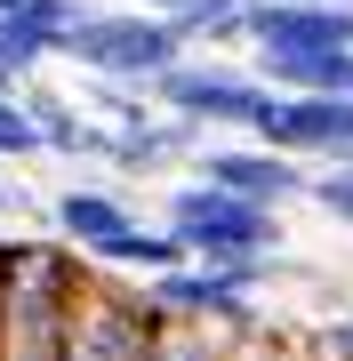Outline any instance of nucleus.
Instances as JSON below:
<instances>
[{
	"instance_id": "f3484780",
	"label": "nucleus",
	"mask_w": 353,
	"mask_h": 361,
	"mask_svg": "<svg viewBox=\"0 0 353 361\" xmlns=\"http://www.w3.org/2000/svg\"><path fill=\"white\" fill-rule=\"evenodd\" d=\"M0 89H25V73H16V65H8V56H0Z\"/></svg>"
},
{
	"instance_id": "dca6fc26",
	"label": "nucleus",
	"mask_w": 353,
	"mask_h": 361,
	"mask_svg": "<svg viewBox=\"0 0 353 361\" xmlns=\"http://www.w3.org/2000/svg\"><path fill=\"white\" fill-rule=\"evenodd\" d=\"M321 345H329V353H345V361H353V313H345V322H329V329H321Z\"/></svg>"
},
{
	"instance_id": "f03ea898",
	"label": "nucleus",
	"mask_w": 353,
	"mask_h": 361,
	"mask_svg": "<svg viewBox=\"0 0 353 361\" xmlns=\"http://www.w3.org/2000/svg\"><path fill=\"white\" fill-rule=\"evenodd\" d=\"M281 249L265 257H177L161 273H144V297H153L161 322L177 329H225V337H257L265 329V281H281Z\"/></svg>"
},
{
	"instance_id": "6e6552de",
	"label": "nucleus",
	"mask_w": 353,
	"mask_h": 361,
	"mask_svg": "<svg viewBox=\"0 0 353 361\" xmlns=\"http://www.w3.org/2000/svg\"><path fill=\"white\" fill-rule=\"evenodd\" d=\"M353 49V8L329 0H249V49Z\"/></svg>"
},
{
	"instance_id": "7ed1b4c3",
	"label": "nucleus",
	"mask_w": 353,
	"mask_h": 361,
	"mask_svg": "<svg viewBox=\"0 0 353 361\" xmlns=\"http://www.w3.org/2000/svg\"><path fill=\"white\" fill-rule=\"evenodd\" d=\"M169 345V322L153 313V297L120 289L113 265H80V289H73V313H65V353L73 361H137V353H161Z\"/></svg>"
},
{
	"instance_id": "f8f14e48",
	"label": "nucleus",
	"mask_w": 353,
	"mask_h": 361,
	"mask_svg": "<svg viewBox=\"0 0 353 361\" xmlns=\"http://www.w3.org/2000/svg\"><path fill=\"white\" fill-rule=\"evenodd\" d=\"M80 104H89L105 129H144V121L161 113L153 80H129V73H89V80H80Z\"/></svg>"
},
{
	"instance_id": "ddd939ff",
	"label": "nucleus",
	"mask_w": 353,
	"mask_h": 361,
	"mask_svg": "<svg viewBox=\"0 0 353 361\" xmlns=\"http://www.w3.org/2000/svg\"><path fill=\"white\" fill-rule=\"evenodd\" d=\"M305 201L321 209V217H337L353 233V161H321L314 177H305Z\"/></svg>"
},
{
	"instance_id": "20e7f679",
	"label": "nucleus",
	"mask_w": 353,
	"mask_h": 361,
	"mask_svg": "<svg viewBox=\"0 0 353 361\" xmlns=\"http://www.w3.org/2000/svg\"><path fill=\"white\" fill-rule=\"evenodd\" d=\"M56 56L80 73H129V80H153L161 65H177L185 56V32L169 25L161 8H80L65 40H56Z\"/></svg>"
},
{
	"instance_id": "0eeeda50",
	"label": "nucleus",
	"mask_w": 353,
	"mask_h": 361,
	"mask_svg": "<svg viewBox=\"0 0 353 361\" xmlns=\"http://www.w3.org/2000/svg\"><path fill=\"white\" fill-rule=\"evenodd\" d=\"M193 177H209V185H225V193H249V201H273V209H289V201H305V153H281V145H201L193 153Z\"/></svg>"
},
{
	"instance_id": "9b49d317",
	"label": "nucleus",
	"mask_w": 353,
	"mask_h": 361,
	"mask_svg": "<svg viewBox=\"0 0 353 361\" xmlns=\"http://www.w3.org/2000/svg\"><path fill=\"white\" fill-rule=\"evenodd\" d=\"M177 257H185V241H177V225H169V217H161V225L129 217L105 249H97V265H113V273H161V265H177Z\"/></svg>"
},
{
	"instance_id": "f257e3e1",
	"label": "nucleus",
	"mask_w": 353,
	"mask_h": 361,
	"mask_svg": "<svg viewBox=\"0 0 353 361\" xmlns=\"http://www.w3.org/2000/svg\"><path fill=\"white\" fill-rule=\"evenodd\" d=\"M80 249L65 233H0V353L16 361H49L65 353V313L80 289Z\"/></svg>"
},
{
	"instance_id": "1a4fd4ad",
	"label": "nucleus",
	"mask_w": 353,
	"mask_h": 361,
	"mask_svg": "<svg viewBox=\"0 0 353 361\" xmlns=\"http://www.w3.org/2000/svg\"><path fill=\"white\" fill-rule=\"evenodd\" d=\"M120 225H129V201L105 193V185H73V193L49 201V233H65L80 257H97V249H105Z\"/></svg>"
},
{
	"instance_id": "2eb2a0df",
	"label": "nucleus",
	"mask_w": 353,
	"mask_h": 361,
	"mask_svg": "<svg viewBox=\"0 0 353 361\" xmlns=\"http://www.w3.org/2000/svg\"><path fill=\"white\" fill-rule=\"evenodd\" d=\"M0 217H40V225H49V209H40L32 193H16V185H0Z\"/></svg>"
},
{
	"instance_id": "6ab92c4d",
	"label": "nucleus",
	"mask_w": 353,
	"mask_h": 361,
	"mask_svg": "<svg viewBox=\"0 0 353 361\" xmlns=\"http://www.w3.org/2000/svg\"><path fill=\"white\" fill-rule=\"evenodd\" d=\"M329 8H353V0H329Z\"/></svg>"
},
{
	"instance_id": "9d476101",
	"label": "nucleus",
	"mask_w": 353,
	"mask_h": 361,
	"mask_svg": "<svg viewBox=\"0 0 353 361\" xmlns=\"http://www.w3.org/2000/svg\"><path fill=\"white\" fill-rule=\"evenodd\" d=\"M185 32V49H241L249 40V0H144Z\"/></svg>"
},
{
	"instance_id": "4468645a",
	"label": "nucleus",
	"mask_w": 353,
	"mask_h": 361,
	"mask_svg": "<svg viewBox=\"0 0 353 361\" xmlns=\"http://www.w3.org/2000/svg\"><path fill=\"white\" fill-rule=\"evenodd\" d=\"M32 153H40V129H32L25 97L0 89V161H32Z\"/></svg>"
},
{
	"instance_id": "39448f33",
	"label": "nucleus",
	"mask_w": 353,
	"mask_h": 361,
	"mask_svg": "<svg viewBox=\"0 0 353 361\" xmlns=\"http://www.w3.org/2000/svg\"><path fill=\"white\" fill-rule=\"evenodd\" d=\"M161 217L177 225L185 257H265V249H281V209L249 201V193H225L209 177H185L161 201Z\"/></svg>"
},
{
	"instance_id": "423d86ee",
	"label": "nucleus",
	"mask_w": 353,
	"mask_h": 361,
	"mask_svg": "<svg viewBox=\"0 0 353 361\" xmlns=\"http://www.w3.org/2000/svg\"><path fill=\"white\" fill-rule=\"evenodd\" d=\"M257 97H265V80H257V73H233V65H217V56H193V49H185L177 65H161V73H153V104H169V113L201 121V129H249Z\"/></svg>"
},
{
	"instance_id": "a211bd4d",
	"label": "nucleus",
	"mask_w": 353,
	"mask_h": 361,
	"mask_svg": "<svg viewBox=\"0 0 353 361\" xmlns=\"http://www.w3.org/2000/svg\"><path fill=\"white\" fill-rule=\"evenodd\" d=\"M0 8H32V0H0Z\"/></svg>"
}]
</instances>
